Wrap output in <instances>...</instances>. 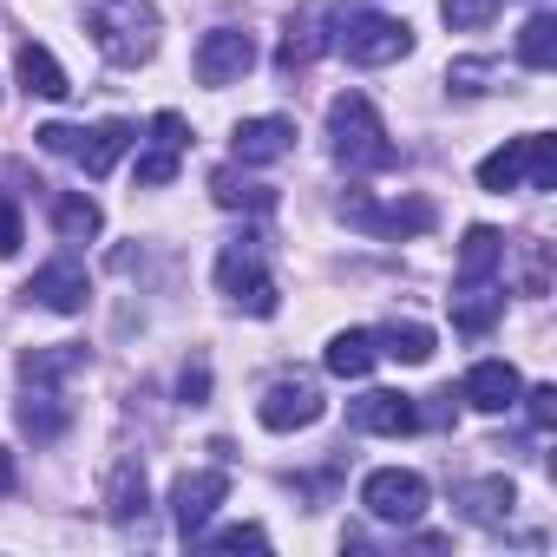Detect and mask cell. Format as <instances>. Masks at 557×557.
I'll return each mask as SVG.
<instances>
[{
  "mask_svg": "<svg viewBox=\"0 0 557 557\" xmlns=\"http://www.w3.org/2000/svg\"><path fill=\"white\" fill-rule=\"evenodd\" d=\"M329 145H335V158H342L348 171H394V164H400V145L387 138L381 112H374L361 92H342V99L329 106Z\"/></svg>",
  "mask_w": 557,
  "mask_h": 557,
  "instance_id": "cell-1",
  "label": "cell"
},
{
  "mask_svg": "<svg viewBox=\"0 0 557 557\" xmlns=\"http://www.w3.org/2000/svg\"><path fill=\"white\" fill-rule=\"evenodd\" d=\"M86 34L112 66H145L158 53V8L151 0H99Z\"/></svg>",
  "mask_w": 557,
  "mask_h": 557,
  "instance_id": "cell-2",
  "label": "cell"
},
{
  "mask_svg": "<svg viewBox=\"0 0 557 557\" xmlns=\"http://www.w3.org/2000/svg\"><path fill=\"white\" fill-rule=\"evenodd\" d=\"M216 289H223L243 315H275V309H283V289H275V275H269L262 236H230V243L216 249Z\"/></svg>",
  "mask_w": 557,
  "mask_h": 557,
  "instance_id": "cell-3",
  "label": "cell"
},
{
  "mask_svg": "<svg viewBox=\"0 0 557 557\" xmlns=\"http://www.w3.org/2000/svg\"><path fill=\"white\" fill-rule=\"evenodd\" d=\"M479 190H557V138H544V132H524V138H511L505 151H492L485 164H479Z\"/></svg>",
  "mask_w": 557,
  "mask_h": 557,
  "instance_id": "cell-4",
  "label": "cell"
},
{
  "mask_svg": "<svg viewBox=\"0 0 557 557\" xmlns=\"http://www.w3.org/2000/svg\"><path fill=\"white\" fill-rule=\"evenodd\" d=\"M335 47H342L355 66H394V60L413 53V27H407V21H387V14H361V8H348Z\"/></svg>",
  "mask_w": 557,
  "mask_h": 557,
  "instance_id": "cell-5",
  "label": "cell"
},
{
  "mask_svg": "<svg viewBox=\"0 0 557 557\" xmlns=\"http://www.w3.org/2000/svg\"><path fill=\"white\" fill-rule=\"evenodd\" d=\"M322 413H329V400H322V387H315L309 374L269 381V394L256 400V420H262L269 433H302V426H315Z\"/></svg>",
  "mask_w": 557,
  "mask_h": 557,
  "instance_id": "cell-6",
  "label": "cell"
},
{
  "mask_svg": "<svg viewBox=\"0 0 557 557\" xmlns=\"http://www.w3.org/2000/svg\"><path fill=\"white\" fill-rule=\"evenodd\" d=\"M361 505H368V518H381V524H413V518L426 511V479L407 472V466H381V472L361 479Z\"/></svg>",
  "mask_w": 557,
  "mask_h": 557,
  "instance_id": "cell-7",
  "label": "cell"
},
{
  "mask_svg": "<svg viewBox=\"0 0 557 557\" xmlns=\"http://www.w3.org/2000/svg\"><path fill=\"white\" fill-rule=\"evenodd\" d=\"M342 216H348L355 230H368V236H426V230H433V203H426V197L374 203V197L348 190V197H342Z\"/></svg>",
  "mask_w": 557,
  "mask_h": 557,
  "instance_id": "cell-8",
  "label": "cell"
},
{
  "mask_svg": "<svg viewBox=\"0 0 557 557\" xmlns=\"http://www.w3.org/2000/svg\"><path fill=\"white\" fill-rule=\"evenodd\" d=\"M249 66H256V40L243 27H210L197 40V79L203 86H236Z\"/></svg>",
  "mask_w": 557,
  "mask_h": 557,
  "instance_id": "cell-9",
  "label": "cell"
},
{
  "mask_svg": "<svg viewBox=\"0 0 557 557\" xmlns=\"http://www.w3.org/2000/svg\"><path fill=\"white\" fill-rule=\"evenodd\" d=\"M223 492H230V472H223V466H210V472H184V479L171 485V518H177V531L197 537V531L210 524V511L223 505Z\"/></svg>",
  "mask_w": 557,
  "mask_h": 557,
  "instance_id": "cell-10",
  "label": "cell"
},
{
  "mask_svg": "<svg viewBox=\"0 0 557 557\" xmlns=\"http://www.w3.org/2000/svg\"><path fill=\"white\" fill-rule=\"evenodd\" d=\"M27 296L40 302V309H53V315H79L86 309V262L79 256H53L47 269H34V283H27Z\"/></svg>",
  "mask_w": 557,
  "mask_h": 557,
  "instance_id": "cell-11",
  "label": "cell"
},
{
  "mask_svg": "<svg viewBox=\"0 0 557 557\" xmlns=\"http://www.w3.org/2000/svg\"><path fill=\"white\" fill-rule=\"evenodd\" d=\"M184 164V119L177 112H158L151 119V151L138 158V190H164Z\"/></svg>",
  "mask_w": 557,
  "mask_h": 557,
  "instance_id": "cell-12",
  "label": "cell"
},
{
  "mask_svg": "<svg viewBox=\"0 0 557 557\" xmlns=\"http://www.w3.org/2000/svg\"><path fill=\"white\" fill-rule=\"evenodd\" d=\"M518 394H524V381H518L511 361H479V368L466 374V387H459V400H472L479 413H511Z\"/></svg>",
  "mask_w": 557,
  "mask_h": 557,
  "instance_id": "cell-13",
  "label": "cell"
},
{
  "mask_svg": "<svg viewBox=\"0 0 557 557\" xmlns=\"http://www.w3.org/2000/svg\"><path fill=\"white\" fill-rule=\"evenodd\" d=\"M296 151V125L289 119H243L236 125V164H275Z\"/></svg>",
  "mask_w": 557,
  "mask_h": 557,
  "instance_id": "cell-14",
  "label": "cell"
},
{
  "mask_svg": "<svg viewBox=\"0 0 557 557\" xmlns=\"http://www.w3.org/2000/svg\"><path fill=\"white\" fill-rule=\"evenodd\" d=\"M14 420H21V433H34V440L47 446V440H60V433H66L73 407H66V400H60L47 381H27V394L14 400Z\"/></svg>",
  "mask_w": 557,
  "mask_h": 557,
  "instance_id": "cell-15",
  "label": "cell"
},
{
  "mask_svg": "<svg viewBox=\"0 0 557 557\" xmlns=\"http://www.w3.org/2000/svg\"><path fill=\"white\" fill-rule=\"evenodd\" d=\"M355 426H361V433H387V440H400V433L420 426V407H413L407 394H387V387H381V394H361V400H355Z\"/></svg>",
  "mask_w": 557,
  "mask_h": 557,
  "instance_id": "cell-16",
  "label": "cell"
},
{
  "mask_svg": "<svg viewBox=\"0 0 557 557\" xmlns=\"http://www.w3.org/2000/svg\"><path fill=\"white\" fill-rule=\"evenodd\" d=\"M132 138H138V132H132L125 119H106L99 132H79L73 158H79V171H86V177H106V171H112V164L132 151Z\"/></svg>",
  "mask_w": 557,
  "mask_h": 557,
  "instance_id": "cell-17",
  "label": "cell"
},
{
  "mask_svg": "<svg viewBox=\"0 0 557 557\" xmlns=\"http://www.w3.org/2000/svg\"><path fill=\"white\" fill-rule=\"evenodd\" d=\"M106 511H112V524H145V511H151V492H145V466H138V459H119V466H112Z\"/></svg>",
  "mask_w": 557,
  "mask_h": 557,
  "instance_id": "cell-18",
  "label": "cell"
},
{
  "mask_svg": "<svg viewBox=\"0 0 557 557\" xmlns=\"http://www.w3.org/2000/svg\"><path fill=\"white\" fill-rule=\"evenodd\" d=\"M498 315H505V289L498 283H459V296H453V329L459 335H485Z\"/></svg>",
  "mask_w": 557,
  "mask_h": 557,
  "instance_id": "cell-19",
  "label": "cell"
},
{
  "mask_svg": "<svg viewBox=\"0 0 557 557\" xmlns=\"http://www.w3.org/2000/svg\"><path fill=\"white\" fill-rule=\"evenodd\" d=\"M322 47H329L322 14H296V21H289V34H283V47H275V66L296 79V73H309V66L322 60Z\"/></svg>",
  "mask_w": 557,
  "mask_h": 557,
  "instance_id": "cell-20",
  "label": "cell"
},
{
  "mask_svg": "<svg viewBox=\"0 0 557 557\" xmlns=\"http://www.w3.org/2000/svg\"><path fill=\"white\" fill-rule=\"evenodd\" d=\"M14 73H21V86L34 92V99H66L73 92V79H66V66L40 47V40H27L21 47V60H14Z\"/></svg>",
  "mask_w": 557,
  "mask_h": 557,
  "instance_id": "cell-21",
  "label": "cell"
},
{
  "mask_svg": "<svg viewBox=\"0 0 557 557\" xmlns=\"http://www.w3.org/2000/svg\"><path fill=\"white\" fill-rule=\"evenodd\" d=\"M498 269H505V236L485 230V223H472L466 243H459V283H492Z\"/></svg>",
  "mask_w": 557,
  "mask_h": 557,
  "instance_id": "cell-22",
  "label": "cell"
},
{
  "mask_svg": "<svg viewBox=\"0 0 557 557\" xmlns=\"http://www.w3.org/2000/svg\"><path fill=\"white\" fill-rule=\"evenodd\" d=\"M459 505H466L472 524H505L511 505H518V485L511 479H472V485H459Z\"/></svg>",
  "mask_w": 557,
  "mask_h": 557,
  "instance_id": "cell-23",
  "label": "cell"
},
{
  "mask_svg": "<svg viewBox=\"0 0 557 557\" xmlns=\"http://www.w3.org/2000/svg\"><path fill=\"white\" fill-rule=\"evenodd\" d=\"M329 374H342V381H361L374 361H381V348H374V329H342L335 342H329Z\"/></svg>",
  "mask_w": 557,
  "mask_h": 557,
  "instance_id": "cell-24",
  "label": "cell"
},
{
  "mask_svg": "<svg viewBox=\"0 0 557 557\" xmlns=\"http://www.w3.org/2000/svg\"><path fill=\"white\" fill-rule=\"evenodd\" d=\"M99 203L86 197V190H53V230L66 236V243H92L99 236Z\"/></svg>",
  "mask_w": 557,
  "mask_h": 557,
  "instance_id": "cell-25",
  "label": "cell"
},
{
  "mask_svg": "<svg viewBox=\"0 0 557 557\" xmlns=\"http://www.w3.org/2000/svg\"><path fill=\"white\" fill-rule=\"evenodd\" d=\"M374 348H381V361L426 368V361H433V329H420V322H394V329H381V335H374Z\"/></svg>",
  "mask_w": 557,
  "mask_h": 557,
  "instance_id": "cell-26",
  "label": "cell"
},
{
  "mask_svg": "<svg viewBox=\"0 0 557 557\" xmlns=\"http://www.w3.org/2000/svg\"><path fill=\"white\" fill-rule=\"evenodd\" d=\"M73 368H86V348H73V342H53V348H27L21 355V381H66Z\"/></svg>",
  "mask_w": 557,
  "mask_h": 557,
  "instance_id": "cell-27",
  "label": "cell"
},
{
  "mask_svg": "<svg viewBox=\"0 0 557 557\" xmlns=\"http://www.w3.org/2000/svg\"><path fill=\"white\" fill-rule=\"evenodd\" d=\"M518 60H524L531 73H550V66H557V14H531V21H524Z\"/></svg>",
  "mask_w": 557,
  "mask_h": 557,
  "instance_id": "cell-28",
  "label": "cell"
},
{
  "mask_svg": "<svg viewBox=\"0 0 557 557\" xmlns=\"http://www.w3.org/2000/svg\"><path fill=\"white\" fill-rule=\"evenodd\" d=\"M210 197H216L223 210H269V203H275V190H269V184H243L236 164L210 171Z\"/></svg>",
  "mask_w": 557,
  "mask_h": 557,
  "instance_id": "cell-29",
  "label": "cell"
},
{
  "mask_svg": "<svg viewBox=\"0 0 557 557\" xmlns=\"http://www.w3.org/2000/svg\"><path fill=\"white\" fill-rule=\"evenodd\" d=\"M492 14H498V0H446V8H440V21H446L453 34H479Z\"/></svg>",
  "mask_w": 557,
  "mask_h": 557,
  "instance_id": "cell-30",
  "label": "cell"
},
{
  "mask_svg": "<svg viewBox=\"0 0 557 557\" xmlns=\"http://www.w3.org/2000/svg\"><path fill=\"white\" fill-rule=\"evenodd\" d=\"M269 537H262V524H230V531H216L210 537V550H262Z\"/></svg>",
  "mask_w": 557,
  "mask_h": 557,
  "instance_id": "cell-31",
  "label": "cell"
},
{
  "mask_svg": "<svg viewBox=\"0 0 557 557\" xmlns=\"http://www.w3.org/2000/svg\"><path fill=\"white\" fill-rule=\"evenodd\" d=\"M21 249V203L0 190V256H14Z\"/></svg>",
  "mask_w": 557,
  "mask_h": 557,
  "instance_id": "cell-32",
  "label": "cell"
},
{
  "mask_svg": "<svg viewBox=\"0 0 557 557\" xmlns=\"http://www.w3.org/2000/svg\"><path fill=\"white\" fill-rule=\"evenodd\" d=\"M177 394L190 400V407H203V394H210V368L197 361V368H184V381H177Z\"/></svg>",
  "mask_w": 557,
  "mask_h": 557,
  "instance_id": "cell-33",
  "label": "cell"
},
{
  "mask_svg": "<svg viewBox=\"0 0 557 557\" xmlns=\"http://www.w3.org/2000/svg\"><path fill=\"white\" fill-rule=\"evenodd\" d=\"M524 400H531V426H550L557 420V387H531Z\"/></svg>",
  "mask_w": 557,
  "mask_h": 557,
  "instance_id": "cell-34",
  "label": "cell"
},
{
  "mask_svg": "<svg viewBox=\"0 0 557 557\" xmlns=\"http://www.w3.org/2000/svg\"><path fill=\"white\" fill-rule=\"evenodd\" d=\"M8 492H14V453L0 446V498H8Z\"/></svg>",
  "mask_w": 557,
  "mask_h": 557,
  "instance_id": "cell-35",
  "label": "cell"
}]
</instances>
